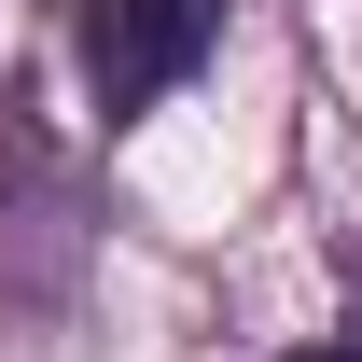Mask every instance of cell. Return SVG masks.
<instances>
[{"label":"cell","mask_w":362,"mask_h":362,"mask_svg":"<svg viewBox=\"0 0 362 362\" xmlns=\"http://www.w3.org/2000/svg\"><path fill=\"white\" fill-rule=\"evenodd\" d=\"M209 42H223V0H98L84 14V84H98V112L126 126V112H153L168 84H195Z\"/></svg>","instance_id":"cell-1"},{"label":"cell","mask_w":362,"mask_h":362,"mask_svg":"<svg viewBox=\"0 0 362 362\" xmlns=\"http://www.w3.org/2000/svg\"><path fill=\"white\" fill-rule=\"evenodd\" d=\"M279 362H362V349H349V334H334V349H279Z\"/></svg>","instance_id":"cell-2"}]
</instances>
